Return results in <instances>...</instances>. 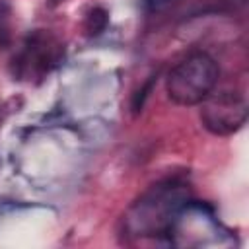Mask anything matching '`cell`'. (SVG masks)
<instances>
[{
    "label": "cell",
    "mask_w": 249,
    "mask_h": 249,
    "mask_svg": "<svg viewBox=\"0 0 249 249\" xmlns=\"http://www.w3.org/2000/svg\"><path fill=\"white\" fill-rule=\"evenodd\" d=\"M198 105L202 126L216 136H230L237 132L247 121V101L239 91L224 89L210 93Z\"/></svg>",
    "instance_id": "cell-3"
},
{
    "label": "cell",
    "mask_w": 249,
    "mask_h": 249,
    "mask_svg": "<svg viewBox=\"0 0 249 249\" xmlns=\"http://www.w3.org/2000/svg\"><path fill=\"white\" fill-rule=\"evenodd\" d=\"M154 84H156V76H150V78L146 80V84L134 91V95H132V99H130L132 115H138V113L144 109V103H146V99H148V95H150V91H152Z\"/></svg>",
    "instance_id": "cell-6"
},
{
    "label": "cell",
    "mask_w": 249,
    "mask_h": 249,
    "mask_svg": "<svg viewBox=\"0 0 249 249\" xmlns=\"http://www.w3.org/2000/svg\"><path fill=\"white\" fill-rule=\"evenodd\" d=\"M183 204H185L183 185L175 181L154 185L123 216V228L126 233L136 237L167 235L171 233L173 222Z\"/></svg>",
    "instance_id": "cell-1"
},
{
    "label": "cell",
    "mask_w": 249,
    "mask_h": 249,
    "mask_svg": "<svg viewBox=\"0 0 249 249\" xmlns=\"http://www.w3.org/2000/svg\"><path fill=\"white\" fill-rule=\"evenodd\" d=\"M148 2H150L152 6H156V8H158V6H161V4H167L169 0H148Z\"/></svg>",
    "instance_id": "cell-7"
},
{
    "label": "cell",
    "mask_w": 249,
    "mask_h": 249,
    "mask_svg": "<svg viewBox=\"0 0 249 249\" xmlns=\"http://www.w3.org/2000/svg\"><path fill=\"white\" fill-rule=\"evenodd\" d=\"M218 76V62L208 53H191L169 70L165 78L167 97L177 105H198L214 91Z\"/></svg>",
    "instance_id": "cell-2"
},
{
    "label": "cell",
    "mask_w": 249,
    "mask_h": 249,
    "mask_svg": "<svg viewBox=\"0 0 249 249\" xmlns=\"http://www.w3.org/2000/svg\"><path fill=\"white\" fill-rule=\"evenodd\" d=\"M107 23H109V14L105 8H91L84 19V31L88 37H97L101 35L105 29H107Z\"/></svg>",
    "instance_id": "cell-5"
},
{
    "label": "cell",
    "mask_w": 249,
    "mask_h": 249,
    "mask_svg": "<svg viewBox=\"0 0 249 249\" xmlns=\"http://www.w3.org/2000/svg\"><path fill=\"white\" fill-rule=\"evenodd\" d=\"M60 53H62V47L49 33L35 31L33 35L27 37L23 51L18 56H14L16 72H18V76H25L29 72L43 76L58 62Z\"/></svg>",
    "instance_id": "cell-4"
}]
</instances>
